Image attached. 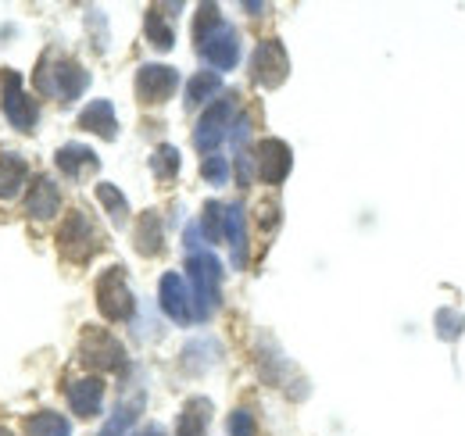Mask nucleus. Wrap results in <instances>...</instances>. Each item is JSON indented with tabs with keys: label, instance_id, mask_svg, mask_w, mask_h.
Returning <instances> with one entry per match:
<instances>
[{
	"label": "nucleus",
	"instance_id": "obj_1",
	"mask_svg": "<svg viewBox=\"0 0 465 436\" xmlns=\"http://www.w3.org/2000/svg\"><path fill=\"white\" fill-rule=\"evenodd\" d=\"M90 86V72L68 57H44L36 68V90L44 97H58V101H75L83 90Z\"/></svg>",
	"mask_w": 465,
	"mask_h": 436
},
{
	"label": "nucleus",
	"instance_id": "obj_2",
	"mask_svg": "<svg viewBox=\"0 0 465 436\" xmlns=\"http://www.w3.org/2000/svg\"><path fill=\"white\" fill-rule=\"evenodd\" d=\"M186 272L193 282V319L204 322L219 308V282H223V265L212 251H197L186 262Z\"/></svg>",
	"mask_w": 465,
	"mask_h": 436
},
{
	"label": "nucleus",
	"instance_id": "obj_3",
	"mask_svg": "<svg viewBox=\"0 0 465 436\" xmlns=\"http://www.w3.org/2000/svg\"><path fill=\"white\" fill-rule=\"evenodd\" d=\"M58 243H61V254L68 262H79L83 265V262H90L101 251V233H97V225L83 215V212H72V215L64 218V225H61Z\"/></svg>",
	"mask_w": 465,
	"mask_h": 436
},
{
	"label": "nucleus",
	"instance_id": "obj_4",
	"mask_svg": "<svg viewBox=\"0 0 465 436\" xmlns=\"http://www.w3.org/2000/svg\"><path fill=\"white\" fill-rule=\"evenodd\" d=\"M79 358L90 365V369H101V372H122L125 369V351L112 332L104 329H86L83 340H79Z\"/></svg>",
	"mask_w": 465,
	"mask_h": 436
},
{
	"label": "nucleus",
	"instance_id": "obj_5",
	"mask_svg": "<svg viewBox=\"0 0 465 436\" xmlns=\"http://www.w3.org/2000/svg\"><path fill=\"white\" fill-rule=\"evenodd\" d=\"M97 308H101V315L108 319V322H125V319H133V308H136V301H133V293H129V286H125V272L122 269H108V272L101 275V282H97Z\"/></svg>",
	"mask_w": 465,
	"mask_h": 436
},
{
	"label": "nucleus",
	"instance_id": "obj_6",
	"mask_svg": "<svg viewBox=\"0 0 465 436\" xmlns=\"http://www.w3.org/2000/svg\"><path fill=\"white\" fill-rule=\"evenodd\" d=\"M232 122H236V101H232V97L215 101L212 108L201 114V122H197V129H193V144H197V151L212 154V151L223 144V136L232 129Z\"/></svg>",
	"mask_w": 465,
	"mask_h": 436
},
{
	"label": "nucleus",
	"instance_id": "obj_7",
	"mask_svg": "<svg viewBox=\"0 0 465 436\" xmlns=\"http://www.w3.org/2000/svg\"><path fill=\"white\" fill-rule=\"evenodd\" d=\"M287 72H291V57H287L280 40H265V44L254 47V54H251V75H254L258 86L276 90V86H283Z\"/></svg>",
	"mask_w": 465,
	"mask_h": 436
},
{
	"label": "nucleus",
	"instance_id": "obj_8",
	"mask_svg": "<svg viewBox=\"0 0 465 436\" xmlns=\"http://www.w3.org/2000/svg\"><path fill=\"white\" fill-rule=\"evenodd\" d=\"M197 51L204 54V61H208L212 68L230 72L232 64L240 61V36H236V29H232L230 22H219V25L197 44Z\"/></svg>",
	"mask_w": 465,
	"mask_h": 436
},
{
	"label": "nucleus",
	"instance_id": "obj_9",
	"mask_svg": "<svg viewBox=\"0 0 465 436\" xmlns=\"http://www.w3.org/2000/svg\"><path fill=\"white\" fill-rule=\"evenodd\" d=\"M179 90V72L169 64H143L136 72V97L143 104H165Z\"/></svg>",
	"mask_w": 465,
	"mask_h": 436
},
{
	"label": "nucleus",
	"instance_id": "obj_10",
	"mask_svg": "<svg viewBox=\"0 0 465 436\" xmlns=\"http://www.w3.org/2000/svg\"><path fill=\"white\" fill-rule=\"evenodd\" d=\"M254 164H258V175H262L269 186H280V183L291 175L293 154L283 140L269 136V140H262V144H258V151H254Z\"/></svg>",
	"mask_w": 465,
	"mask_h": 436
},
{
	"label": "nucleus",
	"instance_id": "obj_11",
	"mask_svg": "<svg viewBox=\"0 0 465 436\" xmlns=\"http://www.w3.org/2000/svg\"><path fill=\"white\" fill-rule=\"evenodd\" d=\"M4 114H7V122H11L15 129H22V133H29V129L36 125V104L22 94V79H18L15 72L4 75Z\"/></svg>",
	"mask_w": 465,
	"mask_h": 436
},
{
	"label": "nucleus",
	"instance_id": "obj_12",
	"mask_svg": "<svg viewBox=\"0 0 465 436\" xmlns=\"http://www.w3.org/2000/svg\"><path fill=\"white\" fill-rule=\"evenodd\" d=\"M158 297H162V312H165L173 322H179V326L193 322V304H190V293H186V282H183V275H175V272L162 275Z\"/></svg>",
	"mask_w": 465,
	"mask_h": 436
},
{
	"label": "nucleus",
	"instance_id": "obj_13",
	"mask_svg": "<svg viewBox=\"0 0 465 436\" xmlns=\"http://www.w3.org/2000/svg\"><path fill=\"white\" fill-rule=\"evenodd\" d=\"M68 404L79 419H94L101 415V404H104V382L101 380H75L68 386Z\"/></svg>",
	"mask_w": 465,
	"mask_h": 436
},
{
	"label": "nucleus",
	"instance_id": "obj_14",
	"mask_svg": "<svg viewBox=\"0 0 465 436\" xmlns=\"http://www.w3.org/2000/svg\"><path fill=\"white\" fill-rule=\"evenodd\" d=\"M25 212L29 218H54L61 212V193L58 186H54V179H47V175H40L36 183H33V190H29V197H25Z\"/></svg>",
	"mask_w": 465,
	"mask_h": 436
},
{
	"label": "nucleus",
	"instance_id": "obj_15",
	"mask_svg": "<svg viewBox=\"0 0 465 436\" xmlns=\"http://www.w3.org/2000/svg\"><path fill=\"white\" fill-rule=\"evenodd\" d=\"M79 129L97 133V136H104V140H115L118 118H115L112 101H94V104H86V108L79 111Z\"/></svg>",
	"mask_w": 465,
	"mask_h": 436
},
{
	"label": "nucleus",
	"instance_id": "obj_16",
	"mask_svg": "<svg viewBox=\"0 0 465 436\" xmlns=\"http://www.w3.org/2000/svg\"><path fill=\"white\" fill-rule=\"evenodd\" d=\"M54 162H58V168L68 175V179H83V175L97 172L101 158H97L90 147H83V144H68V147H61Z\"/></svg>",
	"mask_w": 465,
	"mask_h": 436
},
{
	"label": "nucleus",
	"instance_id": "obj_17",
	"mask_svg": "<svg viewBox=\"0 0 465 436\" xmlns=\"http://www.w3.org/2000/svg\"><path fill=\"white\" fill-rule=\"evenodd\" d=\"M223 236L230 240L232 265L243 269V265H247V218H243V208H240V204H230V208H226Z\"/></svg>",
	"mask_w": 465,
	"mask_h": 436
},
{
	"label": "nucleus",
	"instance_id": "obj_18",
	"mask_svg": "<svg viewBox=\"0 0 465 436\" xmlns=\"http://www.w3.org/2000/svg\"><path fill=\"white\" fill-rule=\"evenodd\" d=\"M208 419H212V401L208 397H193L179 415L175 436H204L208 433Z\"/></svg>",
	"mask_w": 465,
	"mask_h": 436
},
{
	"label": "nucleus",
	"instance_id": "obj_19",
	"mask_svg": "<svg viewBox=\"0 0 465 436\" xmlns=\"http://www.w3.org/2000/svg\"><path fill=\"white\" fill-rule=\"evenodd\" d=\"M136 251L143 254V258H154V254H162V243H165V229H162V218L154 215V212H147V215H140L136 222Z\"/></svg>",
	"mask_w": 465,
	"mask_h": 436
},
{
	"label": "nucleus",
	"instance_id": "obj_20",
	"mask_svg": "<svg viewBox=\"0 0 465 436\" xmlns=\"http://www.w3.org/2000/svg\"><path fill=\"white\" fill-rule=\"evenodd\" d=\"M25 186V162L18 154L0 158V201H15Z\"/></svg>",
	"mask_w": 465,
	"mask_h": 436
},
{
	"label": "nucleus",
	"instance_id": "obj_21",
	"mask_svg": "<svg viewBox=\"0 0 465 436\" xmlns=\"http://www.w3.org/2000/svg\"><path fill=\"white\" fill-rule=\"evenodd\" d=\"M219 94H223V79L215 72H197L186 83V108H201V104H208Z\"/></svg>",
	"mask_w": 465,
	"mask_h": 436
},
{
	"label": "nucleus",
	"instance_id": "obj_22",
	"mask_svg": "<svg viewBox=\"0 0 465 436\" xmlns=\"http://www.w3.org/2000/svg\"><path fill=\"white\" fill-rule=\"evenodd\" d=\"M25 436H72V426L58 411H40L25 422Z\"/></svg>",
	"mask_w": 465,
	"mask_h": 436
},
{
	"label": "nucleus",
	"instance_id": "obj_23",
	"mask_svg": "<svg viewBox=\"0 0 465 436\" xmlns=\"http://www.w3.org/2000/svg\"><path fill=\"white\" fill-rule=\"evenodd\" d=\"M140 408H143V397H133V401H125V404H118L115 415L108 419V426L101 430V436H125L133 430V422H136V415H140Z\"/></svg>",
	"mask_w": 465,
	"mask_h": 436
},
{
	"label": "nucleus",
	"instance_id": "obj_24",
	"mask_svg": "<svg viewBox=\"0 0 465 436\" xmlns=\"http://www.w3.org/2000/svg\"><path fill=\"white\" fill-rule=\"evenodd\" d=\"M147 40H151L158 51H169V47L175 44L173 25L162 18V11H158V7H151V11H147Z\"/></svg>",
	"mask_w": 465,
	"mask_h": 436
},
{
	"label": "nucleus",
	"instance_id": "obj_25",
	"mask_svg": "<svg viewBox=\"0 0 465 436\" xmlns=\"http://www.w3.org/2000/svg\"><path fill=\"white\" fill-rule=\"evenodd\" d=\"M97 201L108 208V215H112L115 225H125V218H129V204H125V197L118 193V186L101 183V186H97Z\"/></svg>",
	"mask_w": 465,
	"mask_h": 436
},
{
	"label": "nucleus",
	"instance_id": "obj_26",
	"mask_svg": "<svg viewBox=\"0 0 465 436\" xmlns=\"http://www.w3.org/2000/svg\"><path fill=\"white\" fill-rule=\"evenodd\" d=\"M223 225H226V212H223V204L208 201V204H204V218H201V233H204L212 243H219V240H223Z\"/></svg>",
	"mask_w": 465,
	"mask_h": 436
},
{
	"label": "nucleus",
	"instance_id": "obj_27",
	"mask_svg": "<svg viewBox=\"0 0 465 436\" xmlns=\"http://www.w3.org/2000/svg\"><path fill=\"white\" fill-rule=\"evenodd\" d=\"M151 168H154V175L158 179H175V172H179V151L175 147H158L154 151V158H151Z\"/></svg>",
	"mask_w": 465,
	"mask_h": 436
},
{
	"label": "nucleus",
	"instance_id": "obj_28",
	"mask_svg": "<svg viewBox=\"0 0 465 436\" xmlns=\"http://www.w3.org/2000/svg\"><path fill=\"white\" fill-rule=\"evenodd\" d=\"M219 22H223V18H219V7H215V4H201L197 22H193V44H201V40H204Z\"/></svg>",
	"mask_w": 465,
	"mask_h": 436
},
{
	"label": "nucleus",
	"instance_id": "obj_29",
	"mask_svg": "<svg viewBox=\"0 0 465 436\" xmlns=\"http://www.w3.org/2000/svg\"><path fill=\"white\" fill-rule=\"evenodd\" d=\"M201 175H204L212 186H223V183L230 179V164H226V158H219V154H208L204 164H201Z\"/></svg>",
	"mask_w": 465,
	"mask_h": 436
},
{
	"label": "nucleus",
	"instance_id": "obj_30",
	"mask_svg": "<svg viewBox=\"0 0 465 436\" xmlns=\"http://www.w3.org/2000/svg\"><path fill=\"white\" fill-rule=\"evenodd\" d=\"M437 332H440V340H459V332H462L465 319L459 315V312H448V308H440L437 312Z\"/></svg>",
	"mask_w": 465,
	"mask_h": 436
},
{
	"label": "nucleus",
	"instance_id": "obj_31",
	"mask_svg": "<svg viewBox=\"0 0 465 436\" xmlns=\"http://www.w3.org/2000/svg\"><path fill=\"white\" fill-rule=\"evenodd\" d=\"M230 436H254V419H251V411H232Z\"/></svg>",
	"mask_w": 465,
	"mask_h": 436
},
{
	"label": "nucleus",
	"instance_id": "obj_32",
	"mask_svg": "<svg viewBox=\"0 0 465 436\" xmlns=\"http://www.w3.org/2000/svg\"><path fill=\"white\" fill-rule=\"evenodd\" d=\"M136 436H165V433H162L158 426H147V430H140V433H136Z\"/></svg>",
	"mask_w": 465,
	"mask_h": 436
},
{
	"label": "nucleus",
	"instance_id": "obj_33",
	"mask_svg": "<svg viewBox=\"0 0 465 436\" xmlns=\"http://www.w3.org/2000/svg\"><path fill=\"white\" fill-rule=\"evenodd\" d=\"M0 436H15V433H11V430H4V426H0Z\"/></svg>",
	"mask_w": 465,
	"mask_h": 436
}]
</instances>
